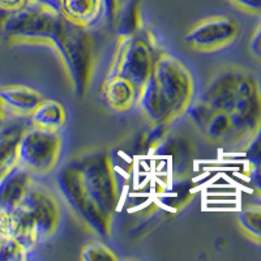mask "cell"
Listing matches in <instances>:
<instances>
[{"mask_svg":"<svg viewBox=\"0 0 261 261\" xmlns=\"http://www.w3.org/2000/svg\"><path fill=\"white\" fill-rule=\"evenodd\" d=\"M249 50H251V54L256 59L261 60V22L256 28L252 38L249 41Z\"/></svg>","mask_w":261,"mask_h":261,"instance_id":"obj_24","label":"cell"},{"mask_svg":"<svg viewBox=\"0 0 261 261\" xmlns=\"http://www.w3.org/2000/svg\"><path fill=\"white\" fill-rule=\"evenodd\" d=\"M81 260L84 261H99V260H109L116 261L118 257L115 253L111 251L107 246L99 242H92L83 247L81 249Z\"/></svg>","mask_w":261,"mask_h":261,"instance_id":"obj_20","label":"cell"},{"mask_svg":"<svg viewBox=\"0 0 261 261\" xmlns=\"http://www.w3.org/2000/svg\"><path fill=\"white\" fill-rule=\"evenodd\" d=\"M200 101L213 111H225L232 123V140L251 139L261 123V95L257 83L238 67L222 68L208 81Z\"/></svg>","mask_w":261,"mask_h":261,"instance_id":"obj_1","label":"cell"},{"mask_svg":"<svg viewBox=\"0 0 261 261\" xmlns=\"http://www.w3.org/2000/svg\"><path fill=\"white\" fill-rule=\"evenodd\" d=\"M0 235H12L13 237L12 211L0 208Z\"/></svg>","mask_w":261,"mask_h":261,"instance_id":"obj_22","label":"cell"},{"mask_svg":"<svg viewBox=\"0 0 261 261\" xmlns=\"http://www.w3.org/2000/svg\"><path fill=\"white\" fill-rule=\"evenodd\" d=\"M68 73L74 94L84 97L92 83L94 50L86 28L74 25L62 16L50 41Z\"/></svg>","mask_w":261,"mask_h":261,"instance_id":"obj_3","label":"cell"},{"mask_svg":"<svg viewBox=\"0 0 261 261\" xmlns=\"http://www.w3.org/2000/svg\"><path fill=\"white\" fill-rule=\"evenodd\" d=\"M239 27L228 16H212L193 25L184 36L186 45L192 50L212 53L230 45L238 37Z\"/></svg>","mask_w":261,"mask_h":261,"instance_id":"obj_10","label":"cell"},{"mask_svg":"<svg viewBox=\"0 0 261 261\" xmlns=\"http://www.w3.org/2000/svg\"><path fill=\"white\" fill-rule=\"evenodd\" d=\"M140 11L139 4L136 2H129L128 6H125L123 11L122 22H120V29H124L123 36H130V34H136L139 33L140 28Z\"/></svg>","mask_w":261,"mask_h":261,"instance_id":"obj_21","label":"cell"},{"mask_svg":"<svg viewBox=\"0 0 261 261\" xmlns=\"http://www.w3.org/2000/svg\"><path fill=\"white\" fill-rule=\"evenodd\" d=\"M30 118L34 127L59 130L67 122V113L60 102L43 98V101L33 111Z\"/></svg>","mask_w":261,"mask_h":261,"instance_id":"obj_16","label":"cell"},{"mask_svg":"<svg viewBox=\"0 0 261 261\" xmlns=\"http://www.w3.org/2000/svg\"><path fill=\"white\" fill-rule=\"evenodd\" d=\"M25 127L21 123L0 124V175L17 162V145Z\"/></svg>","mask_w":261,"mask_h":261,"instance_id":"obj_15","label":"cell"},{"mask_svg":"<svg viewBox=\"0 0 261 261\" xmlns=\"http://www.w3.org/2000/svg\"><path fill=\"white\" fill-rule=\"evenodd\" d=\"M230 2L246 12L261 15V0H230Z\"/></svg>","mask_w":261,"mask_h":261,"instance_id":"obj_23","label":"cell"},{"mask_svg":"<svg viewBox=\"0 0 261 261\" xmlns=\"http://www.w3.org/2000/svg\"><path fill=\"white\" fill-rule=\"evenodd\" d=\"M57 200L47 191L32 187L17 208L12 211L13 237L28 249L34 248L55 232L59 225Z\"/></svg>","mask_w":261,"mask_h":261,"instance_id":"obj_4","label":"cell"},{"mask_svg":"<svg viewBox=\"0 0 261 261\" xmlns=\"http://www.w3.org/2000/svg\"><path fill=\"white\" fill-rule=\"evenodd\" d=\"M192 97L193 79L190 71L180 60L161 53L139 94L144 116L153 124H167L187 111Z\"/></svg>","mask_w":261,"mask_h":261,"instance_id":"obj_2","label":"cell"},{"mask_svg":"<svg viewBox=\"0 0 261 261\" xmlns=\"http://www.w3.org/2000/svg\"><path fill=\"white\" fill-rule=\"evenodd\" d=\"M33 187L32 172L18 162L0 175V208L13 211Z\"/></svg>","mask_w":261,"mask_h":261,"instance_id":"obj_11","label":"cell"},{"mask_svg":"<svg viewBox=\"0 0 261 261\" xmlns=\"http://www.w3.org/2000/svg\"><path fill=\"white\" fill-rule=\"evenodd\" d=\"M139 90L129 81L107 74L102 85V98L111 110L123 113L139 101Z\"/></svg>","mask_w":261,"mask_h":261,"instance_id":"obj_12","label":"cell"},{"mask_svg":"<svg viewBox=\"0 0 261 261\" xmlns=\"http://www.w3.org/2000/svg\"><path fill=\"white\" fill-rule=\"evenodd\" d=\"M57 184L65 202L88 227L101 237L110 235L111 220L106 218L86 195L72 162L64 165L58 172Z\"/></svg>","mask_w":261,"mask_h":261,"instance_id":"obj_9","label":"cell"},{"mask_svg":"<svg viewBox=\"0 0 261 261\" xmlns=\"http://www.w3.org/2000/svg\"><path fill=\"white\" fill-rule=\"evenodd\" d=\"M43 2H46V3H50V4H53V6L58 7V0H43Z\"/></svg>","mask_w":261,"mask_h":261,"instance_id":"obj_28","label":"cell"},{"mask_svg":"<svg viewBox=\"0 0 261 261\" xmlns=\"http://www.w3.org/2000/svg\"><path fill=\"white\" fill-rule=\"evenodd\" d=\"M154 60L150 43L139 33L122 36L109 74L129 81L140 93L150 76Z\"/></svg>","mask_w":261,"mask_h":261,"instance_id":"obj_7","label":"cell"},{"mask_svg":"<svg viewBox=\"0 0 261 261\" xmlns=\"http://www.w3.org/2000/svg\"><path fill=\"white\" fill-rule=\"evenodd\" d=\"M58 9L67 21L88 29L101 16L103 2L102 0H58Z\"/></svg>","mask_w":261,"mask_h":261,"instance_id":"obj_14","label":"cell"},{"mask_svg":"<svg viewBox=\"0 0 261 261\" xmlns=\"http://www.w3.org/2000/svg\"><path fill=\"white\" fill-rule=\"evenodd\" d=\"M28 249L17 238L0 235V261H20L27 258Z\"/></svg>","mask_w":261,"mask_h":261,"instance_id":"obj_18","label":"cell"},{"mask_svg":"<svg viewBox=\"0 0 261 261\" xmlns=\"http://www.w3.org/2000/svg\"><path fill=\"white\" fill-rule=\"evenodd\" d=\"M86 195L106 218L113 220L119 204V191L109 155L89 151L71 161Z\"/></svg>","mask_w":261,"mask_h":261,"instance_id":"obj_6","label":"cell"},{"mask_svg":"<svg viewBox=\"0 0 261 261\" xmlns=\"http://www.w3.org/2000/svg\"><path fill=\"white\" fill-rule=\"evenodd\" d=\"M239 225L249 238L261 242V208L246 209L239 216Z\"/></svg>","mask_w":261,"mask_h":261,"instance_id":"obj_19","label":"cell"},{"mask_svg":"<svg viewBox=\"0 0 261 261\" xmlns=\"http://www.w3.org/2000/svg\"><path fill=\"white\" fill-rule=\"evenodd\" d=\"M0 98L6 107L21 115L29 116L43 101V97L38 90L18 84L0 86Z\"/></svg>","mask_w":261,"mask_h":261,"instance_id":"obj_13","label":"cell"},{"mask_svg":"<svg viewBox=\"0 0 261 261\" xmlns=\"http://www.w3.org/2000/svg\"><path fill=\"white\" fill-rule=\"evenodd\" d=\"M103 2V11L106 13L109 20H115L119 15L120 7H119V0H102Z\"/></svg>","mask_w":261,"mask_h":261,"instance_id":"obj_25","label":"cell"},{"mask_svg":"<svg viewBox=\"0 0 261 261\" xmlns=\"http://www.w3.org/2000/svg\"><path fill=\"white\" fill-rule=\"evenodd\" d=\"M62 140L58 130L33 125L22 132L17 145V162L34 174L53 171L59 161Z\"/></svg>","mask_w":261,"mask_h":261,"instance_id":"obj_8","label":"cell"},{"mask_svg":"<svg viewBox=\"0 0 261 261\" xmlns=\"http://www.w3.org/2000/svg\"><path fill=\"white\" fill-rule=\"evenodd\" d=\"M60 18L58 7L43 0H28L17 11H0V34L12 42H50Z\"/></svg>","mask_w":261,"mask_h":261,"instance_id":"obj_5","label":"cell"},{"mask_svg":"<svg viewBox=\"0 0 261 261\" xmlns=\"http://www.w3.org/2000/svg\"><path fill=\"white\" fill-rule=\"evenodd\" d=\"M202 132L206 139L214 143L232 140L231 118L225 111H213Z\"/></svg>","mask_w":261,"mask_h":261,"instance_id":"obj_17","label":"cell"},{"mask_svg":"<svg viewBox=\"0 0 261 261\" xmlns=\"http://www.w3.org/2000/svg\"><path fill=\"white\" fill-rule=\"evenodd\" d=\"M28 0H0V11L2 12H13L21 7H24Z\"/></svg>","mask_w":261,"mask_h":261,"instance_id":"obj_26","label":"cell"},{"mask_svg":"<svg viewBox=\"0 0 261 261\" xmlns=\"http://www.w3.org/2000/svg\"><path fill=\"white\" fill-rule=\"evenodd\" d=\"M4 103H3V101H2V98H0V124H2V123H3V120H4Z\"/></svg>","mask_w":261,"mask_h":261,"instance_id":"obj_27","label":"cell"}]
</instances>
